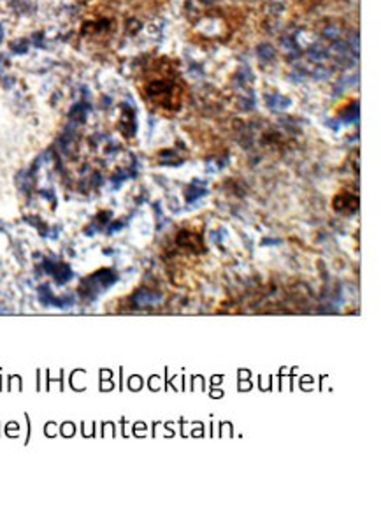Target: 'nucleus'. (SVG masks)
<instances>
[{
    "label": "nucleus",
    "mask_w": 381,
    "mask_h": 515,
    "mask_svg": "<svg viewBox=\"0 0 381 515\" xmlns=\"http://www.w3.org/2000/svg\"><path fill=\"white\" fill-rule=\"evenodd\" d=\"M309 58L311 60H323L325 58V51H323L322 46H313L309 49Z\"/></svg>",
    "instance_id": "20e7f679"
},
{
    "label": "nucleus",
    "mask_w": 381,
    "mask_h": 515,
    "mask_svg": "<svg viewBox=\"0 0 381 515\" xmlns=\"http://www.w3.org/2000/svg\"><path fill=\"white\" fill-rule=\"evenodd\" d=\"M267 106H269L270 109H276V111H279V109L288 108L290 101H288V99H285V97H279V95H272V97L267 99Z\"/></svg>",
    "instance_id": "f03ea898"
},
{
    "label": "nucleus",
    "mask_w": 381,
    "mask_h": 515,
    "mask_svg": "<svg viewBox=\"0 0 381 515\" xmlns=\"http://www.w3.org/2000/svg\"><path fill=\"white\" fill-rule=\"evenodd\" d=\"M357 116H359V108H357V104H353V106H350V108L346 109L344 120H357Z\"/></svg>",
    "instance_id": "39448f33"
},
{
    "label": "nucleus",
    "mask_w": 381,
    "mask_h": 515,
    "mask_svg": "<svg viewBox=\"0 0 381 515\" xmlns=\"http://www.w3.org/2000/svg\"><path fill=\"white\" fill-rule=\"evenodd\" d=\"M11 48H12V51H14V53H25L26 49H28V44H26L25 41H18V42H14Z\"/></svg>",
    "instance_id": "423d86ee"
},
{
    "label": "nucleus",
    "mask_w": 381,
    "mask_h": 515,
    "mask_svg": "<svg viewBox=\"0 0 381 515\" xmlns=\"http://www.w3.org/2000/svg\"><path fill=\"white\" fill-rule=\"evenodd\" d=\"M320 72H315V78H318V79H323V78H327L329 76V72H323V69H318Z\"/></svg>",
    "instance_id": "6e6552de"
},
{
    "label": "nucleus",
    "mask_w": 381,
    "mask_h": 515,
    "mask_svg": "<svg viewBox=\"0 0 381 515\" xmlns=\"http://www.w3.org/2000/svg\"><path fill=\"white\" fill-rule=\"evenodd\" d=\"M258 55H260V58H263V60H270L274 56V49H272V46H269V44H262V46H258Z\"/></svg>",
    "instance_id": "7ed1b4c3"
},
{
    "label": "nucleus",
    "mask_w": 381,
    "mask_h": 515,
    "mask_svg": "<svg viewBox=\"0 0 381 515\" xmlns=\"http://www.w3.org/2000/svg\"><path fill=\"white\" fill-rule=\"evenodd\" d=\"M72 118H76V120L85 118V115H83V106H76V108L72 109Z\"/></svg>",
    "instance_id": "0eeeda50"
},
{
    "label": "nucleus",
    "mask_w": 381,
    "mask_h": 515,
    "mask_svg": "<svg viewBox=\"0 0 381 515\" xmlns=\"http://www.w3.org/2000/svg\"><path fill=\"white\" fill-rule=\"evenodd\" d=\"M2 35H4V30H2V26H0V41H2Z\"/></svg>",
    "instance_id": "1a4fd4ad"
},
{
    "label": "nucleus",
    "mask_w": 381,
    "mask_h": 515,
    "mask_svg": "<svg viewBox=\"0 0 381 515\" xmlns=\"http://www.w3.org/2000/svg\"><path fill=\"white\" fill-rule=\"evenodd\" d=\"M148 95L151 99H155V101L162 102V99H163V102H165L167 99L174 97V85H172V83H169V81L151 83V85L148 86Z\"/></svg>",
    "instance_id": "f257e3e1"
}]
</instances>
